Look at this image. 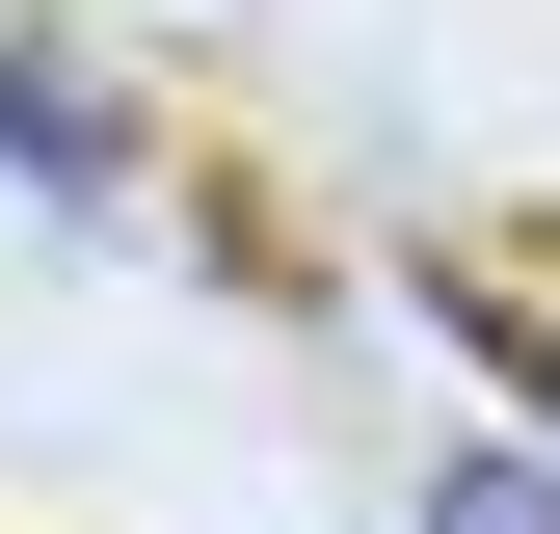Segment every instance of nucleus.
Instances as JSON below:
<instances>
[{
  "label": "nucleus",
  "mask_w": 560,
  "mask_h": 534,
  "mask_svg": "<svg viewBox=\"0 0 560 534\" xmlns=\"http://www.w3.org/2000/svg\"><path fill=\"white\" fill-rule=\"evenodd\" d=\"M0 161H27L54 214H107V187H133V134H107L81 81H54V54H0Z\"/></svg>",
  "instance_id": "f257e3e1"
},
{
  "label": "nucleus",
  "mask_w": 560,
  "mask_h": 534,
  "mask_svg": "<svg viewBox=\"0 0 560 534\" xmlns=\"http://www.w3.org/2000/svg\"><path fill=\"white\" fill-rule=\"evenodd\" d=\"M428 534H560V454H454V481H428Z\"/></svg>",
  "instance_id": "f03ea898"
},
{
  "label": "nucleus",
  "mask_w": 560,
  "mask_h": 534,
  "mask_svg": "<svg viewBox=\"0 0 560 534\" xmlns=\"http://www.w3.org/2000/svg\"><path fill=\"white\" fill-rule=\"evenodd\" d=\"M454 321H508V374H534V400H560V294H454Z\"/></svg>",
  "instance_id": "7ed1b4c3"
}]
</instances>
